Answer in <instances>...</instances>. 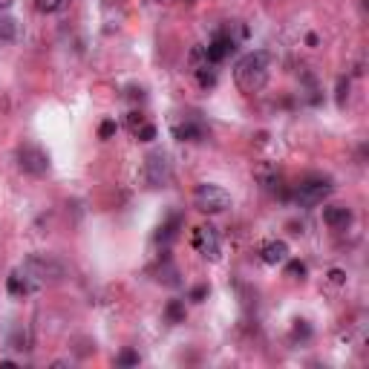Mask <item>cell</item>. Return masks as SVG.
Here are the masks:
<instances>
[{
	"label": "cell",
	"mask_w": 369,
	"mask_h": 369,
	"mask_svg": "<svg viewBox=\"0 0 369 369\" xmlns=\"http://www.w3.org/2000/svg\"><path fill=\"white\" fill-rule=\"evenodd\" d=\"M18 168L29 176H44L49 170V153L38 144H20L18 147Z\"/></svg>",
	"instance_id": "obj_5"
},
{
	"label": "cell",
	"mask_w": 369,
	"mask_h": 369,
	"mask_svg": "<svg viewBox=\"0 0 369 369\" xmlns=\"http://www.w3.org/2000/svg\"><path fill=\"white\" fill-rule=\"evenodd\" d=\"M18 271H20L23 283H26V291L47 288V286L64 280V274H66L64 263H58L55 257H49V254H32V257H26V263Z\"/></svg>",
	"instance_id": "obj_1"
},
{
	"label": "cell",
	"mask_w": 369,
	"mask_h": 369,
	"mask_svg": "<svg viewBox=\"0 0 369 369\" xmlns=\"http://www.w3.org/2000/svg\"><path fill=\"white\" fill-rule=\"evenodd\" d=\"M136 139L139 141H153L156 139V127L153 124H139L136 127Z\"/></svg>",
	"instance_id": "obj_19"
},
{
	"label": "cell",
	"mask_w": 369,
	"mask_h": 369,
	"mask_svg": "<svg viewBox=\"0 0 369 369\" xmlns=\"http://www.w3.org/2000/svg\"><path fill=\"white\" fill-rule=\"evenodd\" d=\"M116 363H119V366H139V352H133V349H124V352L116 358Z\"/></svg>",
	"instance_id": "obj_20"
},
{
	"label": "cell",
	"mask_w": 369,
	"mask_h": 369,
	"mask_svg": "<svg viewBox=\"0 0 369 369\" xmlns=\"http://www.w3.org/2000/svg\"><path fill=\"white\" fill-rule=\"evenodd\" d=\"M332 191H335V182H332V176L309 173V176H303L298 184H294V202H298L300 208H315V205H320Z\"/></svg>",
	"instance_id": "obj_3"
},
{
	"label": "cell",
	"mask_w": 369,
	"mask_h": 369,
	"mask_svg": "<svg viewBox=\"0 0 369 369\" xmlns=\"http://www.w3.org/2000/svg\"><path fill=\"white\" fill-rule=\"evenodd\" d=\"M260 257H263V263H266V266H280V263L288 260V245H286L283 240H271V242L263 245Z\"/></svg>",
	"instance_id": "obj_10"
},
{
	"label": "cell",
	"mask_w": 369,
	"mask_h": 369,
	"mask_svg": "<svg viewBox=\"0 0 369 369\" xmlns=\"http://www.w3.org/2000/svg\"><path fill=\"white\" fill-rule=\"evenodd\" d=\"M165 317H168V323H184V303L182 300H170L165 306Z\"/></svg>",
	"instance_id": "obj_14"
},
{
	"label": "cell",
	"mask_w": 369,
	"mask_h": 369,
	"mask_svg": "<svg viewBox=\"0 0 369 369\" xmlns=\"http://www.w3.org/2000/svg\"><path fill=\"white\" fill-rule=\"evenodd\" d=\"M346 95H349V81L341 78V81H338V104H341V107L346 104Z\"/></svg>",
	"instance_id": "obj_22"
},
{
	"label": "cell",
	"mask_w": 369,
	"mask_h": 369,
	"mask_svg": "<svg viewBox=\"0 0 369 369\" xmlns=\"http://www.w3.org/2000/svg\"><path fill=\"white\" fill-rule=\"evenodd\" d=\"M6 288H9V294H15V298H20V294H26V283H23L20 271H12V274H9V280H6Z\"/></svg>",
	"instance_id": "obj_16"
},
{
	"label": "cell",
	"mask_w": 369,
	"mask_h": 369,
	"mask_svg": "<svg viewBox=\"0 0 369 369\" xmlns=\"http://www.w3.org/2000/svg\"><path fill=\"white\" fill-rule=\"evenodd\" d=\"M234 49H237V41L231 38V35L219 32V35H213V41L205 47V58H208V64H219V61H226Z\"/></svg>",
	"instance_id": "obj_8"
},
{
	"label": "cell",
	"mask_w": 369,
	"mask_h": 369,
	"mask_svg": "<svg viewBox=\"0 0 369 369\" xmlns=\"http://www.w3.org/2000/svg\"><path fill=\"white\" fill-rule=\"evenodd\" d=\"M309 335H312L309 323H306V320H294V332H291V338H294V341H298V338H303V341H306Z\"/></svg>",
	"instance_id": "obj_21"
},
{
	"label": "cell",
	"mask_w": 369,
	"mask_h": 369,
	"mask_svg": "<svg viewBox=\"0 0 369 369\" xmlns=\"http://www.w3.org/2000/svg\"><path fill=\"white\" fill-rule=\"evenodd\" d=\"M286 274H288L291 280H303V277H306V266H303L300 260H291V263L286 266Z\"/></svg>",
	"instance_id": "obj_18"
},
{
	"label": "cell",
	"mask_w": 369,
	"mask_h": 369,
	"mask_svg": "<svg viewBox=\"0 0 369 369\" xmlns=\"http://www.w3.org/2000/svg\"><path fill=\"white\" fill-rule=\"evenodd\" d=\"M179 228H182V213H170L165 223L159 226V231H156V242L159 245H170L179 237Z\"/></svg>",
	"instance_id": "obj_11"
},
{
	"label": "cell",
	"mask_w": 369,
	"mask_h": 369,
	"mask_svg": "<svg viewBox=\"0 0 369 369\" xmlns=\"http://www.w3.org/2000/svg\"><path fill=\"white\" fill-rule=\"evenodd\" d=\"M205 124L202 122H184V124H176L173 127V136L179 139V141H202L205 139Z\"/></svg>",
	"instance_id": "obj_12"
},
{
	"label": "cell",
	"mask_w": 369,
	"mask_h": 369,
	"mask_svg": "<svg viewBox=\"0 0 369 369\" xmlns=\"http://www.w3.org/2000/svg\"><path fill=\"white\" fill-rule=\"evenodd\" d=\"M194 248L205 257V260L216 263L219 260V251H223V240H219V231L213 226H199L194 231Z\"/></svg>",
	"instance_id": "obj_7"
},
{
	"label": "cell",
	"mask_w": 369,
	"mask_h": 369,
	"mask_svg": "<svg viewBox=\"0 0 369 369\" xmlns=\"http://www.w3.org/2000/svg\"><path fill=\"white\" fill-rule=\"evenodd\" d=\"M116 130H119V127H116V122H104V124L98 127V136H101V139H110Z\"/></svg>",
	"instance_id": "obj_23"
},
{
	"label": "cell",
	"mask_w": 369,
	"mask_h": 369,
	"mask_svg": "<svg viewBox=\"0 0 369 369\" xmlns=\"http://www.w3.org/2000/svg\"><path fill=\"white\" fill-rule=\"evenodd\" d=\"M323 223L332 231H346L352 226V211L346 205H329V208H323Z\"/></svg>",
	"instance_id": "obj_9"
},
{
	"label": "cell",
	"mask_w": 369,
	"mask_h": 369,
	"mask_svg": "<svg viewBox=\"0 0 369 369\" xmlns=\"http://www.w3.org/2000/svg\"><path fill=\"white\" fill-rule=\"evenodd\" d=\"M18 38V23L12 18H0V41H15Z\"/></svg>",
	"instance_id": "obj_15"
},
{
	"label": "cell",
	"mask_w": 369,
	"mask_h": 369,
	"mask_svg": "<svg viewBox=\"0 0 369 369\" xmlns=\"http://www.w3.org/2000/svg\"><path fill=\"white\" fill-rule=\"evenodd\" d=\"M69 6V0H38V9L47 12V15H55V12H64Z\"/></svg>",
	"instance_id": "obj_17"
},
{
	"label": "cell",
	"mask_w": 369,
	"mask_h": 369,
	"mask_svg": "<svg viewBox=\"0 0 369 369\" xmlns=\"http://www.w3.org/2000/svg\"><path fill=\"white\" fill-rule=\"evenodd\" d=\"M329 277H332V283H344V271L341 269H332Z\"/></svg>",
	"instance_id": "obj_25"
},
{
	"label": "cell",
	"mask_w": 369,
	"mask_h": 369,
	"mask_svg": "<svg viewBox=\"0 0 369 369\" xmlns=\"http://www.w3.org/2000/svg\"><path fill=\"white\" fill-rule=\"evenodd\" d=\"M205 298H208V286H197V288L191 291V300H194V303H202Z\"/></svg>",
	"instance_id": "obj_24"
},
{
	"label": "cell",
	"mask_w": 369,
	"mask_h": 369,
	"mask_svg": "<svg viewBox=\"0 0 369 369\" xmlns=\"http://www.w3.org/2000/svg\"><path fill=\"white\" fill-rule=\"evenodd\" d=\"M194 208L202 213H223L231 208V194L226 188H219V184L205 182L194 191Z\"/></svg>",
	"instance_id": "obj_4"
},
{
	"label": "cell",
	"mask_w": 369,
	"mask_h": 369,
	"mask_svg": "<svg viewBox=\"0 0 369 369\" xmlns=\"http://www.w3.org/2000/svg\"><path fill=\"white\" fill-rule=\"evenodd\" d=\"M12 6V0H0V9H9Z\"/></svg>",
	"instance_id": "obj_26"
},
{
	"label": "cell",
	"mask_w": 369,
	"mask_h": 369,
	"mask_svg": "<svg viewBox=\"0 0 369 369\" xmlns=\"http://www.w3.org/2000/svg\"><path fill=\"white\" fill-rule=\"evenodd\" d=\"M269 72H271V58L269 52H248L240 58L237 69H234V81L242 93H260L269 81Z\"/></svg>",
	"instance_id": "obj_2"
},
{
	"label": "cell",
	"mask_w": 369,
	"mask_h": 369,
	"mask_svg": "<svg viewBox=\"0 0 369 369\" xmlns=\"http://www.w3.org/2000/svg\"><path fill=\"white\" fill-rule=\"evenodd\" d=\"M144 179H147V188H165L168 179H170V162L162 151L151 153L144 159Z\"/></svg>",
	"instance_id": "obj_6"
},
{
	"label": "cell",
	"mask_w": 369,
	"mask_h": 369,
	"mask_svg": "<svg viewBox=\"0 0 369 369\" xmlns=\"http://www.w3.org/2000/svg\"><path fill=\"white\" fill-rule=\"evenodd\" d=\"M153 274H156V280H159L162 286H170V288H179V286H182V280H179L182 274H179V269L168 260V257H165V260L156 266V271H153Z\"/></svg>",
	"instance_id": "obj_13"
}]
</instances>
